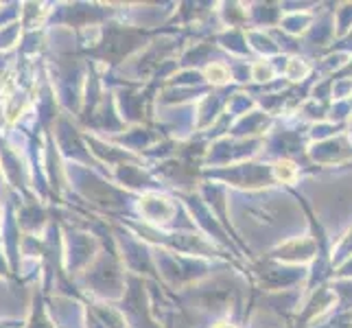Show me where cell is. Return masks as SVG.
<instances>
[{
  "mask_svg": "<svg viewBox=\"0 0 352 328\" xmlns=\"http://www.w3.org/2000/svg\"><path fill=\"white\" fill-rule=\"evenodd\" d=\"M274 175L278 182H283V184H291V182H296L298 177V168L291 160H280L274 166Z\"/></svg>",
  "mask_w": 352,
  "mask_h": 328,
  "instance_id": "6da1fadb",
  "label": "cell"
},
{
  "mask_svg": "<svg viewBox=\"0 0 352 328\" xmlns=\"http://www.w3.org/2000/svg\"><path fill=\"white\" fill-rule=\"evenodd\" d=\"M206 77H208L210 81H214V83H226L228 77H230V72L221 64H212V66L206 68Z\"/></svg>",
  "mask_w": 352,
  "mask_h": 328,
  "instance_id": "7a4b0ae2",
  "label": "cell"
},
{
  "mask_svg": "<svg viewBox=\"0 0 352 328\" xmlns=\"http://www.w3.org/2000/svg\"><path fill=\"white\" fill-rule=\"evenodd\" d=\"M214 328H236V326L228 324V322H219V324H214Z\"/></svg>",
  "mask_w": 352,
  "mask_h": 328,
  "instance_id": "3957f363",
  "label": "cell"
}]
</instances>
